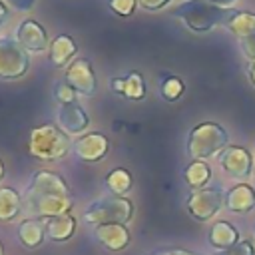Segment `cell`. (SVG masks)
Masks as SVG:
<instances>
[{"label":"cell","mask_w":255,"mask_h":255,"mask_svg":"<svg viewBox=\"0 0 255 255\" xmlns=\"http://www.w3.org/2000/svg\"><path fill=\"white\" fill-rule=\"evenodd\" d=\"M72 149L70 135H66L54 124H42L30 129L28 151L40 161H60Z\"/></svg>","instance_id":"cell-1"},{"label":"cell","mask_w":255,"mask_h":255,"mask_svg":"<svg viewBox=\"0 0 255 255\" xmlns=\"http://www.w3.org/2000/svg\"><path fill=\"white\" fill-rule=\"evenodd\" d=\"M229 12L231 10H223L207 0H185L173 10V16L193 32H209L211 28L225 24Z\"/></svg>","instance_id":"cell-2"},{"label":"cell","mask_w":255,"mask_h":255,"mask_svg":"<svg viewBox=\"0 0 255 255\" xmlns=\"http://www.w3.org/2000/svg\"><path fill=\"white\" fill-rule=\"evenodd\" d=\"M133 203L128 197H118V195H108V197H100L94 199L92 203H88V207L82 213V219L96 227V225H104V223H124L128 225L133 219Z\"/></svg>","instance_id":"cell-3"},{"label":"cell","mask_w":255,"mask_h":255,"mask_svg":"<svg viewBox=\"0 0 255 255\" xmlns=\"http://www.w3.org/2000/svg\"><path fill=\"white\" fill-rule=\"evenodd\" d=\"M227 147V131L215 122H201L197 124L187 135V153L193 159H207L213 157L217 151Z\"/></svg>","instance_id":"cell-4"},{"label":"cell","mask_w":255,"mask_h":255,"mask_svg":"<svg viewBox=\"0 0 255 255\" xmlns=\"http://www.w3.org/2000/svg\"><path fill=\"white\" fill-rule=\"evenodd\" d=\"M30 54L12 38H0V80L12 82L28 74Z\"/></svg>","instance_id":"cell-5"},{"label":"cell","mask_w":255,"mask_h":255,"mask_svg":"<svg viewBox=\"0 0 255 255\" xmlns=\"http://www.w3.org/2000/svg\"><path fill=\"white\" fill-rule=\"evenodd\" d=\"M185 205L193 219L207 221L221 209V205H225V195L219 187H201V189H193L187 195Z\"/></svg>","instance_id":"cell-6"},{"label":"cell","mask_w":255,"mask_h":255,"mask_svg":"<svg viewBox=\"0 0 255 255\" xmlns=\"http://www.w3.org/2000/svg\"><path fill=\"white\" fill-rule=\"evenodd\" d=\"M64 82L70 84L78 96H84V98H94L98 92L96 72H94V66L88 58H76L66 68Z\"/></svg>","instance_id":"cell-7"},{"label":"cell","mask_w":255,"mask_h":255,"mask_svg":"<svg viewBox=\"0 0 255 255\" xmlns=\"http://www.w3.org/2000/svg\"><path fill=\"white\" fill-rule=\"evenodd\" d=\"M54 193H62V195H72L66 179L50 169H38L32 173L28 185H26V193L24 199H34V197H42V195H54Z\"/></svg>","instance_id":"cell-8"},{"label":"cell","mask_w":255,"mask_h":255,"mask_svg":"<svg viewBox=\"0 0 255 255\" xmlns=\"http://www.w3.org/2000/svg\"><path fill=\"white\" fill-rule=\"evenodd\" d=\"M110 139L102 131H86L72 143V151L80 161L98 163L108 155Z\"/></svg>","instance_id":"cell-9"},{"label":"cell","mask_w":255,"mask_h":255,"mask_svg":"<svg viewBox=\"0 0 255 255\" xmlns=\"http://www.w3.org/2000/svg\"><path fill=\"white\" fill-rule=\"evenodd\" d=\"M14 40H18V44L28 54H42L50 48V42H52L44 26L34 18H26L20 22V26L14 32Z\"/></svg>","instance_id":"cell-10"},{"label":"cell","mask_w":255,"mask_h":255,"mask_svg":"<svg viewBox=\"0 0 255 255\" xmlns=\"http://www.w3.org/2000/svg\"><path fill=\"white\" fill-rule=\"evenodd\" d=\"M219 165L221 169L235 179H247L251 175V165H253V157L245 147L239 145H227L221 153H219Z\"/></svg>","instance_id":"cell-11"},{"label":"cell","mask_w":255,"mask_h":255,"mask_svg":"<svg viewBox=\"0 0 255 255\" xmlns=\"http://www.w3.org/2000/svg\"><path fill=\"white\" fill-rule=\"evenodd\" d=\"M58 128L66 135H76L80 137L82 133L88 131L90 128V116L88 112L78 104H64L58 108Z\"/></svg>","instance_id":"cell-12"},{"label":"cell","mask_w":255,"mask_h":255,"mask_svg":"<svg viewBox=\"0 0 255 255\" xmlns=\"http://www.w3.org/2000/svg\"><path fill=\"white\" fill-rule=\"evenodd\" d=\"M96 241L108 251H122L129 245V229L124 223H104L94 227Z\"/></svg>","instance_id":"cell-13"},{"label":"cell","mask_w":255,"mask_h":255,"mask_svg":"<svg viewBox=\"0 0 255 255\" xmlns=\"http://www.w3.org/2000/svg\"><path fill=\"white\" fill-rule=\"evenodd\" d=\"M76 52H78V46L74 42V38L70 34H58L52 42H50V48H48V58L52 62V66L56 68H68L76 58Z\"/></svg>","instance_id":"cell-14"},{"label":"cell","mask_w":255,"mask_h":255,"mask_svg":"<svg viewBox=\"0 0 255 255\" xmlns=\"http://www.w3.org/2000/svg\"><path fill=\"white\" fill-rule=\"evenodd\" d=\"M18 241L26 247V249H38L44 239H46V227H44V221L42 219H36V217H26L18 223Z\"/></svg>","instance_id":"cell-15"},{"label":"cell","mask_w":255,"mask_h":255,"mask_svg":"<svg viewBox=\"0 0 255 255\" xmlns=\"http://www.w3.org/2000/svg\"><path fill=\"white\" fill-rule=\"evenodd\" d=\"M44 221V227H46V237L50 241H56V243H64L68 239L74 237L76 233V217L66 213V215H58V217H52V219H42Z\"/></svg>","instance_id":"cell-16"},{"label":"cell","mask_w":255,"mask_h":255,"mask_svg":"<svg viewBox=\"0 0 255 255\" xmlns=\"http://www.w3.org/2000/svg\"><path fill=\"white\" fill-rule=\"evenodd\" d=\"M225 207L233 213H247L255 207V189L247 183H239L225 193Z\"/></svg>","instance_id":"cell-17"},{"label":"cell","mask_w":255,"mask_h":255,"mask_svg":"<svg viewBox=\"0 0 255 255\" xmlns=\"http://www.w3.org/2000/svg\"><path fill=\"white\" fill-rule=\"evenodd\" d=\"M209 243L223 251V249H229L233 247L237 241H239V231L235 229V225H231L229 221H215L213 227L209 229Z\"/></svg>","instance_id":"cell-18"},{"label":"cell","mask_w":255,"mask_h":255,"mask_svg":"<svg viewBox=\"0 0 255 255\" xmlns=\"http://www.w3.org/2000/svg\"><path fill=\"white\" fill-rule=\"evenodd\" d=\"M24 207L22 195L12 187H0V223L14 221Z\"/></svg>","instance_id":"cell-19"},{"label":"cell","mask_w":255,"mask_h":255,"mask_svg":"<svg viewBox=\"0 0 255 255\" xmlns=\"http://www.w3.org/2000/svg\"><path fill=\"white\" fill-rule=\"evenodd\" d=\"M225 28L233 36H237L239 40L251 38V36H255V14L231 10L229 12V18L225 20Z\"/></svg>","instance_id":"cell-20"},{"label":"cell","mask_w":255,"mask_h":255,"mask_svg":"<svg viewBox=\"0 0 255 255\" xmlns=\"http://www.w3.org/2000/svg\"><path fill=\"white\" fill-rule=\"evenodd\" d=\"M131 185H133V177L126 167H114L106 175V187H108L110 195L128 197Z\"/></svg>","instance_id":"cell-21"},{"label":"cell","mask_w":255,"mask_h":255,"mask_svg":"<svg viewBox=\"0 0 255 255\" xmlns=\"http://www.w3.org/2000/svg\"><path fill=\"white\" fill-rule=\"evenodd\" d=\"M183 177H185V181H187L189 187H193V189H201V187H205V183L211 179V167H209L205 161L193 159V161L185 167Z\"/></svg>","instance_id":"cell-22"},{"label":"cell","mask_w":255,"mask_h":255,"mask_svg":"<svg viewBox=\"0 0 255 255\" xmlns=\"http://www.w3.org/2000/svg\"><path fill=\"white\" fill-rule=\"evenodd\" d=\"M126 90H124V98L131 100V102H139L145 98V80L137 70L128 72L126 76Z\"/></svg>","instance_id":"cell-23"},{"label":"cell","mask_w":255,"mask_h":255,"mask_svg":"<svg viewBox=\"0 0 255 255\" xmlns=\"http://www.w3.org/2000/svg\"><path fill=\"white\" fill-rule=\"evenodd\" d=\"M185 92V86L183 82L177 78V76H163L161 78V84H159V94L165 102H177Z\"/></svg>","instance_id":"cell-24"},{"label":"cell","mask_w":255,"mask_h":255,"mask_svg":"<svg viewBox=\"0 0 255 255\" xmlns=\"http://www.w3.org/2000/svg\"><path fill=\"white\" fill-rule=\"evenodd\" d=\"M54 98H56V102H58L60 106L78 102V94H76L74 88H72L70 84H66L64 80H62V82H56V86H54Z\"/></svg>","instance_id":"cell-25"},{"label":"cell","mask_w":255,"mask_h":255,"mask_svg":"<svg viewBox=\"0 0 255 255\" xmlns=\"http://www.w3.org/2000/svg\"><path fill=\"white\" fill-rule=\"evenodd\" d=\"M110 2V8L114 14L122 16V18H128L135 12V8L139 6L137 0H108Z\"/></svg>","instance_id":"cell-26"},{"label":"cell","mask_w":255,"mask_h":255,"mask_svg":"<svg viewBox=\"0 0 255 255\" xmlns=\"http://www.w3.org/2000/svg\"><path fill=\"white\" fill-rule=\"evenodd\" d=\"M217 255H255V251H253V245L249 241H237L233 247L223 249Z\"/></svg>","instance_id":"cell-27"},{"label":"cell","mask_w":255,"mask_h":255,"mask_svg":"<svg viewBox=\"0 0 255 255\" xmlns=\"http://www.w3.org/2000/svg\"><path fill=\"white\" fill-rule=\"evenodd\" d=\"M149 255H199L195 251H189L185 247H157L149 251Z\"/></svg>","instance_id":"cell-28"},{"label":"cell","mask_w":255,"mask_h":255,"mask_svg":"<svg viewBox=\"0 0 255 255\" xmlns=\"http://www.w3.org/2000/svg\"><path fill=\"white\" fill-rule=\"evenodd\" d=\"M239 44H241V50H243L245 58H247L249 62H255V36L243 38V40H239Z\"/></svg>","instance_id":"cell-29"},{"label":"cell","mask_w":255,"mask_h":255,"mask_svg":"<svg viewBox=\"0 0 255 255\" xmlns=\"http://www.w3.org/2000/svg\"><path fill=\"white\" fill-rule=\"evenodd\" d=\"M169 2H171V0H137L139 8H143V10H147V12H157V10L165 8Z\"/></svg>","instance_id":"cell-30"},{"label":"cell","mask_w":255,"mask_h":255,"mask_svg":"<svg viewBox=\"0 0 255 255\" xmlns=\"http://www.w3.org/2000/svg\"><path fill=\"white\" fill-rule=\"evenodd\" d=\"M8 4L14 6L18 12H28L36 4V0H8Z\"/></svg>","instance_id":"cell-31"},{"label":"cell","mask_w":255,"mask_h":255,"mask_svg":"<svg viewBox=\"0 0 255 255\" xmlns=\"http://www.w3.org/2000/svg\"><path fill=\"white\" fill-rule=\"evenodd\" d=\"M112 92H116V94H120V96H124V90H126V78L124 76H116V78H112Z\"/></svg>","instance_id":"cell-32"},{"label":"cell","mask_w":255,"mask_h":255,"mask_svg":"<svg viewBox=\"0 0 255 255\" xmlns=\"http://www.w3.org/2000/svg\"><path fill=\"white\" fill-rule=\"evenodd\" d=\"M207 2H211V4H215V6H219V8H223V10H231V6H233L237 0H207Z\"/></svg>","instance_id":"cell-33"},{"label":"cell","mask_w":255,"mask_h":255,"mask_svg":"<svg viewBox=\"0 0 255 255\" xmlns=\"http://www.w3.org/2000/svg\"><path fill=\"white\" fill-rule=\"evenodd\" d=\"M6 18H8V8H6V4L0 0V28H2V24L6 22Z\"/></svg>","instance_id":"cell-34"},{"label":"cell","mask_w":255,"mask_h":255,"mask_svg":"<svg viewBox=\"0 0 255 255\" xmlns=\"http://www.w3.org/2000/svg\"><path fill=\"white\" fill-rule=\"evenodd\" d=\"M247 72H249V80H251V84L255 86V62H251V64H249Z\"/></svg>","instance_id":"cell-35"},{"label":"cell","mask_w":255,"mask_h":255,"mask_svg":"<svg viewBox=\"0 0 255 255\" xmlns=\"http://www.w3.org/2000/svg\"><path fill=\"white\" fill-rule=\"evenodd\" d=\"M4 175H6V165H4V161L0 159V183H2V179H4Z\"/></svg>","instance_id":"cell-36"},{"label":"cell","mask_w":255,"mask_h":255,"mask_svg":"<svg viewBox=\"0 0 255 255\" xmlns=\"http://www.w3.org/2000/svg\"><path fill=\"white\" fill-rule=\"evenodd\" d=\"M0 255H4V245H2V241H0Z\"/></svg>","instance_id":"cell-37"}]
</instances>
